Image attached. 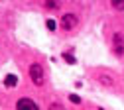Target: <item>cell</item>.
<instances>
[{"instance_id": "9", "label": "cell", "mask_w": 124, "mask_h": 110, "mask_svg": "<svg viewBox=\"0 0 124 110\" xmlns=\"http://www.w3.org/2000/svg\"><path fill=\"white\" fill-rule=\"evenodd\" d=\"M43 6L47 8V10H55V8H59V4H57V2H45Z\"/></svg>"}, {"instance_id": "8", "label": "cell", "mask_w": 124, "mask_h": 110, "mask_svg": "<svg viewBox=\"0 0 124 110\" xmlns=\"http://www.w3.org/2000/svg\"><path fill=\"white\" fill-rule=\"evenodd\" d=\"M63 59L69 63V65H75V57H73V55H69V53H63Z\"/></svg>"}, {"instance_id": "10", "label": "cell", "mask_w": 124, "mask_h": 110, "mask_svg": "<svg viewBox=\"0 0 124 110\" xmlns=\"http://www.w3.org/2000/svg\"><path fill=\"white\" fill-rule=\"evenodd\" d=\"M69 100H71L73 104H79V102H81V98L77 96V94H69Z\"/></svg>"}, {"instance_id": "1", "label": "cell", "mask_w": 124, "mask_h": 110, "mask_svg": "<svg viewBox=\"0 0 124 110\" xmlns=\"http://www.w3.org/2000/svg\"><path fill=\"white\" fill-rule=\"evenodd\" d=\"M30 79L34 81V85L41 87L45 83V71L41 65H38V63H34V65H30Z\"/></svg>"}, {"instance_id": "6", "label": "cell", "mask_w": 124, "mask_h": 110, "mask_svg": "<svg viewBox=\"0 0 124 110\" xmlns=\"http://www.w3.org/2000/svg\"><path fill=\"white\" fill-rule=\"evenodd\" d=\"M99 83L104 85V87H112V79L106 77V75H101V77H99Z\"/></svg>"}, {"instance_id": "3", "label": "cell", "mask_w": 124, "mask_h": 110, "mask_svg": "<svg viewBox=\"0 0 124 110\" xmlns=\"http://www.w3.org/2000/svg\"><path fill=\"white\" fill-rule=\"evenodd\" d=\"M16 110H39V106H38L32 98L24 96V98H20V100L16 102Z\"/></svg>"}, {"instance_id": "5", "label": "cell", "mask_w": 124, "mask_h": 110, "mask_svg": "<svg viewBox=\"0 0 124 110\" xmlns=\"http://www.w3.org/2000/svg\"><path fill=\"white\" fill-rule=\"evenodd\" d=\"M16 85H18V77H16V75H6V77H4V87L14 88Z\"/></svg>"}, {"instance_id": "12", "label": "cell", "mask_w": 124, "mask_h": 110, "mask_svg": "<svg viewBox=\"0 0 124 110\" xmlns=\"http://www.w3.org/2000/svg\"><path fill=\"white\" fill-rule=\"evenodd\" d=\"M45 24H47V29H55V22L53 20H47Z\"/></svg>"}, {"instance_id": "11", "label": "cell", "mask_w": 124, "mask_h": 110, "mask_svg": "<svg viewBox=\"0 0 124 110\" xmlns=\"http://www.w3.org/2000/svg\"><path fill=\"white\" fill-rule=\"evenodd\" d=\"M49 110H63V106H61V104H57V102H53V104L49 106Z\"/></svg>"}, {"instance_id": "4", "label": "cell", "mask_w": 124, "mask_h": 110, "mask_svg": "<svg viewBox=\"0 0 124 110\" xmlns=\"http://www.w3.org/2000/svg\"><path fill=\"white\" fill-rule=\"evenodd\" d=\"M112 49H114L116 55H124V36L114 34V37H112Z\"/></svg>"}, {"instance_id": "2", "label": "cell", "mask_w": 124, "mask_h": 110, "mask_svg": "<svg viewBox=\"0 0 124 110\" xmlns=\"http://www.w3.org/2000/svg\"><path fill=\"white\" fill-rule=\"evenodd\" d=\"M77 24H79V20H77V16L75 14H63V18H61V28L63 29H73Z\"/></svg>"}, {"instance_id": "7", "label": "cell", "mask_w": 124, "mask_h": 110, "mask_svg": "<svg viewBox=\"0 0 124 110\" xmlns=\"http://www.w3.org/2000/svg\"><path fill=\"white\" fill-rule=\"evenodd\" d=\"M110 6H112V8H116V10H124V0H122V2H120V0H112Z\"/></svg>"}]
</instances>
